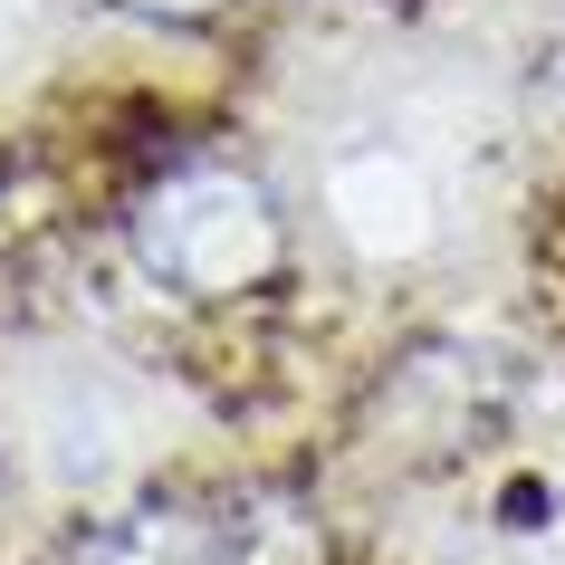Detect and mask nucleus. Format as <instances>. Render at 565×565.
I'll return each instance as SVG.
<instances>
[{
	"label": "nucleus",
	"instance_id": "1",
	"mask_svg": "<svg viewBox=\"0 0 565 565\" xmlns=\"http://www.w3.org/2000/svg\"><path fill=\"white\" fill-rule=\"evenodd\" d=\"M125 249L182 307H249L288 268V202L231 153H173L125 202Z\"/></svg>",
	"mask_w": 565,
	"mask_h": 565
},
{
	"label": "nucleus",
	"instance_id": "2",
	"mask_svg": "<svg viewBox=\"0 0 565 565\" xmlns=\"http://www.w3.org/2000/svg\"><path fill=\"white\" fill-rule=\"evenodd\" d=\"M67 565H231V527L211 499H125L77 527Z\"/></svg>",
	"mask_w": 565,
	"mask_h": 565
},
{
	"label": "nucleus",
	"instance_id": "3",
	"mask_svg": "<svg viewBox=\"0 0 565 565\" xmlns=\"http://www.w3.org/2000/svg\"><path fill=\"white\" fill-rule=\"evenodd\" d=\"M125 20H153V30H211V20H231L239 0H116Z\"/></svg>",
	"mask_w": 565,
	"mask_h": 565
}]
</instances>
